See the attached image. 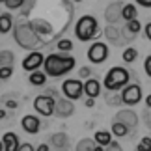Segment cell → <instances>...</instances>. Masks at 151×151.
Listing matches in <instances>:
<instances>
[{
    "mask_svg": "<svg viewBox=\"0 0 151 151\" xmlns=\"http://www.w3.org/2000/svg\"><path fill=\"white\" fill-rule=\"evenodd\" d=\"M93 142H95V146L104 149L110 142H112V134H110V131H97L95 136H93Z\"/></svg>",
    "mask_w": 151,
    "mask_h": 151,
    "instance_id": "14",
    "label": "cell"
},
{
    "mask_svg": "<svg viewBox=\"0 0 151 151\" xmlns=\"http://www.w3.org/2000/svg\"><path fill=\"white\" fill-rule=\"evenodd\" d=\"M138 6H144V8H151V0H136Z\"/></svg>",
    "mask_w": 151,
    "mask_h": 151,
    "instance_id": "32",
    "label": "cell"
},
{
    "mask_svg": "<svg viewBox=\"0 0 151 151\" xmlns=\"http://www.w3.org/2000/svg\"><path fill=\"white\" fill-rule=\"evenodd\" d=\"M21 127L24 129V132H28V134H37L39 129H41V121H39L37 116L28 114V116H24V118H22Z\"/></svg>",
    "mask_w": 151,
    "mask_h": 151,
    "instance_id": "9",
    "label": "cell"
},
{
    "mask_svg": "<svg viewBox=\"0 0 151 151\" xmlns=\"http://www.w3.org/2000/svg\"><path fill=\"white\" fill-rule=\"evenodd\" d=\"M77 65L73 56H62V54H49L43 60V73L47 77H63Z\"/></svg>",
    "mask_w": 151,
    "mask_h": 151,
    "instance_id": "1",
    "label": "cell"
},
{
    "mask_svg": "<svg viewBox=\"0 0 151 151\" xmlns=\"http://www.w3.org/2000/svg\"><path fill=\"white\" fill-rule=\"evenodd\" d=\"M0 2H6V0H0Z\"/></svg>",
    "mask_w": 151,
    "mask_h": 151,
    "instance_id": "42",
    "label": "cell"
},
{
    "mask_svg": "<svg viewBox=\"0 0 151 151\" xmlns=\"http://www.w3.org/2000/svg\"><path fill=\"white\" fill-rule=\"evenodd\" d=\"M19 151H36V147H34L32 146V144H21V146H19Z\"/></svg>",
    "mask_w": 151,
    "mask_h": 151,
    "instance_id": "30",
    "label": "cell"
},
{
    "mask_svg": "<svg viewBox=\"0 0 151 151\" xmlns=\"http://www.w3.org/2000/svg\"><path fill=\"white\" fill-rule=\"evenodd\" d=\"M140 22H138L136 19H132V21H127V30H129L131 34H132V37H134V34H138L140 32Z\"/></svg>",
    "mask_w": 151,
    "mask_h": 151,
    "instance_id": "24",
    "label": "cell"
},
{
    "mask_svg": "<svg viewBox=\"0 0 151 151\" xmlns=\"http://www.w3.org/2000/svg\"><path fill=\"white\" fill-rule=\"evenodd\" d=\"M99 32V24L93 15H82L75 24V36L78 41H91L97 37Z\"/></svg>",
    "mask_w": 151,
    "mask_h": 151,
    "instance_id": "2",
    "label": "cell"
},
{
    "mask_svg": "<svg viewBox=\"0 0 151 151\" xmlns=\"http://www.w3.org/2000/svg\"><path fill=\"white\" fill-rule=\"evenodd\" d=\"M116 121L121 125H125L127 129H134L136 123H138V118H136V114L132 112V110H119L118 114H116Z\"/></svg>",
    "mask_w": 151,
    "mask_h": 151,
    "instance_id": "11",
    "label": "cell"
},
{
    "mask_svg": "<svg viewBox=\"0 0 151 151\" xmlns=\"http://www.w3.org/2000/svg\"><path fill=\"white\" fill-rule=\"evenodd\" d=\"M2 144H4V151H19V136L15 132H6L2 136Z\"/></svg>",
    "mask_w": 151,
    "mask_h": 151,
    "instance_id": "13",
    "label": "cell"
},
{
    "mask_svg": "<svg viewBox=\"0 0 151 151\" xmlns=\"http://www.w3.org/2000/svg\"><path fill=\"white\" fill-rule=\"evenodd\" d=\"M13 26V17L9 13H2L0 15V34H8Z\"/></svg>",
    "mask_w": 151,
    "mask_h": 151,
    "instance_id": "15",
    "label": "cell"
},
{
    "mask_svg": "<svg viewBox=\"0 0 151 151\" xmlns=\"http://www.w3.org/2000/svg\"><path fill=\"white\" fill-rule=\"evenodd\" d=\"M28 80H30V84L32 86H43L45 82H47V75H45L43 71H34L30 73V77H28Z\"/></svg>",
    "mask_w": 151,
    "mask_h": 151,
    "instance_id": "17",
    "label": "cell"
},
{
    "mask_svg": "<svg viewBox=\"0 0 151 151\" xmlns=\"http://www.w3.org/2000/svg\"><path fill=\"white\" fill-rule=\"evenodd\" d=\"M144 71H146V75L151 78V54L146 58V60H144Z\"/></svg>",
    "mask_w": 151,
    "mask_h": 151,
    "instance_id": "28",
    "label": "cell"
},
{
    "mask_svg": "<svg viewBox=\"0 0 151 151\" xmlns=\"http://www.w3.org/2000/svg\"><path fill=\"white\" fill-rule=\"evenodd\" d=\"M82 93L88 95V99H97L101 95V82L95 78H88L82 82Z\"/></svg>",
    "mask_w": 151,
    "mask_h": 151,
    "instance_id": "10",
    "label": "cell"
},
{
    "mask_svg": "<svg viewBox=\"0 0 151 151\" xmlns=\"http://www.w3.org/2000/svg\"><path fill=\"white\" fill-rule=\"evenodd\" d=\"M144 34H146V37L151 41V22H147V24H146V28H144Z\"/></svg>",
    "mask_w": 151,
    "mask_h": 151,
    "instance_id": "31",
    "label": "cell"
},
{
    "mask_svg": "<svg viewBox=\"0 0 151 151\" xmlns=\"http://www.w3.org/2000/svg\"><path fill=\"white\" fill-rule=\"evenodd\" d=\"M127 132H129V129H127L125 125H121V123H118V121H114L112 123V129H110V134L112 136H125Z\"/></svg>",
    "mask_w": 151,
    "mask_h": 151,
    "instance_id": "19",
    "label": "cell"
},
{
    "mask_svg": "<svg viewBox=\"0 0 151 151\" xmlns=\"http://www.w3.org/2000/svg\"><path fill=\"white\" fill-rule=\"evenodd\" d=\"M136 15H138L136 6H132V4H123V8H121V17H123L125 21L136 19Z\"/></svg>",
    "mask_w": 151,
    "mask_h": 151,
    "instance_id": "16",
    "label": "cell"
},
{
    "mask_svg": "<svg viewBox=\"0 0 151 151\" xmlns=\"http://www.w3.org/2000/svg\"><path fill=\"white\" fill-rule=\"evenodd\" d=\"M136 151H151V138L149 136H144L136 146Z\"/></svg>",
    "mask_w": 151,
    "mask_h": 151,
    "instance_id": "23",
    "label": "cell"
},
{
    "mask_svg": "<svg viewBox=\"0 0 151 151\" xmlns=\"http://www.w3.org/2000/svg\"><path fill=\"white\" fill-rule=\"evenodd\" d=\"M50 142H52V146L63 149V147H67V134L65 132H56V134H52Z\"/></svg>",
    "mask_w": 151,
    "mask_h": 151,
    "instance_id": "18",
    "label": "cell"
},
{
    "mask_svg": "<svg viewBox=\"0 0 151 151\" xmlns=\"http://www.w3.org/2000/svg\"><path fill=\"white\" fill-rule=\"evenodd\" d=\"M0 151H4V144H2V140H0Z\"/></svg>",
    "mask_w": 151,
    "mask_h": 151,
    "instance_id": "40",
    "label": "cell"
},
{
    "mask_svg": "<svg viewBox=\"0 0 151 151\" xmlns=\"http://www.w3.org/2000/svg\"><path fill=\"white\" fill-rule=\"evenodd\" d=\"M106 58H108V47H106V43L95 41L88 49V60L91 63H103V62H106Z\"/></svg>",
    "mask_w": 151,
    "mask_h": 151,
    "instance_id": "7",
    "label": "cell"
},
{
    "mask_svg": "<svg viewBox=\"0 0 151 151\" xmlns=\"http://www.w3.org/2000/svg\"><path fill=\"white\" fill-rule=\"evenodd\" d=\"M123 104L127 106H134L142 101V88L140 84H127L123 91H121V99H119Z\"/></svg>",
    "mask_w": 151,
    "mask_h": 151,
    "instance_id": "4",
    "label": "cell"
},
{
    "mask_svg": "<svg viewBox=\"0 0 151 151\" xmlns=\"http://www.w3.org/2000/svg\"><path fill=\"white\" fill-rule=\"evenodd\" d=\"M136 58H138V50H136V49L129 47V49L123 50V62H125V63H132Z\"/></svg>",
    "mask_w": 151,
    "mask_h": 151,
    "instance_id": "22",
    "label": "cell"
},
{
    "mask_svg": "<svg viewBox=\"0 0 151 151\" xmlns=\"http://www.w3.org/2000/svg\"><path fill=\"white\" fill-rule=\"evenodd\" d=\"M146 104H147V108H151V95L146 97Z\"/></svg>",
    "mask_w": 151,
    "mask_h": 151,
    "instance_id": "37",
    "label": "cell"
},
{
    "mask_svg": "<svg viewBox=\"0 0 151 151\" xmlns=\"http://www.w3.org/2000/svg\"><path fill=\"white\" fill-rule=\"evenodd\" d=\"M6 8L8 9H19L22 4H24V0H6Z\"/></svg>",
    "mask_w": 151,
    "mask_h": 151,
    "instance_id": "27",
    "label": "cell"
},
{
    "mask_svg": "<svg viewBox=\"0 0 151 151\" xmlns=\"http://www.w3.org/2000/svg\"><path fill=\"white\" fill-rule=\"evenodd\" d=\"M13 75V65H6V67H0V80H6Z\"/></svg>",
    "mask_w": 151,
    "mask_h": 151,
    "instance_id": "25",
    "label": "cell"
},
{
    "mask_svg": "<svg viewBox=\"0 0 151 151\" xmlns=\"http://www.w3.org/2000/svg\"><path fill=\"white\" fill-rule=\"evenodd\" d=\"M6 65H13V54L9 50L0 52V67H6Z\"/></svg>",
    "mask_w": 151,
    "mask_h": 151,
    "instance_id": "21",
    "label": "cell"
},
{
    "mask_svg": "<svg viewBox=\"0 0 151 151\" xmlns=\"http://www.w3.org/2000/svg\"><path fill=\"white\" fill-rule=\"evenodd\" d=\"M93 149H95V142L90 140V138H84V140H80L78 146H77V151H93Z\"/></svg>",
    "mask_w": 151,
    "mask_h": 151,
    "instance_id": "20",
    "label": "cell"
},
{
    "mask_svg": "<svg viewBox=\"0 0 151 151\" xmlns=\"http://www.w3.org/2000/svg\"><path fill=\"white\" fill-rule=\"evenodd\" d=\"M91 71H90V67H82L80 69V77H90Z\"/></svg>",
    "mask_w": 151,
    "mask_h": 151,
    "instance_id": "33",
    "label": "cell"
},
{
    "mask_svg": "<svg viewBox=\"0 0 151 151\" xmlns=\"http://www.w3.org/2000/svg\"><path fill=\"white\" fill-rule=\"evenodd\" d=\"M6 118V110H0V119H4Z\"/></svg>",
    "mask_w": 151,
    "mask_h": 151,
    "instance_id": "38",
    "label": "cell"
},
{
    "mask_svg": "<svg viewBox=\"0 0 151 151\" xmlns=\"http://www.w3.org/2000/svg\"><path fill=\"white\" fill-rule=\"evenodd\" d=\"M43 60L45 58H43V54L39 50H32L30 54L22 60V69L28 71V73H34V71H37V69L43 65Z\"/></svg>",
    "mask_w": 151,
    "mask_h": 151,
    "instance_id": "8",
    "label": "cell"
},
{
    "mask_svg": "<svg viewBox=\"0 0 151 151\" xmlns=\"http://www.w3.org/2000/svg\"><path fill=\"white\" fill-rule=\"evenodd\" d=\"M93 104H95V99H86V106L88 108H91Z\"/></svg>",
    "mask_w": 151,
    "mask_h": 151,
    "instance_id": "36",
    "label": "cell"
},
{
    "mask_svg": "<svg viewBox=\"0 0 151 151\" xmlns=\"http://www.w3.org/2000/svg\"><path fill=\"white\" fill-rule=\"evenodd\" d=\"M104 151H123V149H121V146H119L118 142H114V140H112L106 147H104Z\"/></svg>",
    "mask_w": 151,
    "mask_h": 151,
    "instance_id": "29",
    "label": "cell"
},
{
    "mask_svg": "<svg viewBox=\"0 0 151 151\" xmlns=\"http://www.w3.org/2000/svg\"><path fill=\"white\" fill-rule=\"evenodd\" d=\"M93 151H104V149H103V147H99V146H95V149H93Z\"/></svg>",
    "mask_w": 151,
    "mask_h": 151,
    "instance_id": "39",
    "label": "cell"
},
{
    "mask_svg": "<svg viewBox=\"0 0 151 151\" xmlns=\"http://www.w3.org/2000/svg\"><path fill=\"white\" fill-rule=\"evenodd\" d=\"M73 112H75V108H73L71 101L62 99V101L54 103V114L58 116V118H67V116H71Z\"/></svg>",
    "mask_w": 151,
    "mask_h": 151,
    "instance_id": "12",
    "label": "cell"
},
{
    "mask_svg": "<svg viewBox=\"0 0 151 151\" xmlns=\"http://www.w3.org/2000/svg\"><path fill=\"white\" fill-rule=\"evenodd\" d=\"M6 106H8V108H17V101H8Z\"/></svg>",
    "mask_w": 151,
    "mask_h": 151,
    "instance_id": "35",
    "label": "cell"
},
{
    "mask_svg": "<svg viewBox=\"0 0 151 151\" xmlns=\"http://www.w3.org/2000/svg\"><path fill=\"white\" fill-rule=\"evenodd\" d=\"M129 80H131L129 71H127L125 67H121V65H116L106 73V77L103 80V86L108 91H118V90H123L125 86L129 84Z\"/></svg>",
    "mask_w": 151,
    "mask_h": 151,
    "instance_id": "3",
    "label": "cell"
},
{
    "mask_svg": "<svg viewBox=\"0 0 151 151\" xmlns=\"http://www.w3.org/2000/svg\"><path fill=\"white\" fill-rule=\"evenodd\" d=\"M36 151H49V146L47 144H39V146L36 147Z\"/></svg>",
    "mask_w": 151,
    "mask_h": 151,
    "instance_id": "34",
    "label": "cell"
},
{
    "mask_svg": "<svg viewBox=\"0 0 151 151\" xmlns=\"http://www.w3.org/2000/svg\"><path fill=\"white\" fill-rule=\"evenodd\" d=\"M54 97L50 95H37L36 99H34V110L43 116V118H49V116L54 114Z\"/></svg>",
    "mask_w": 151,
    "mask_h": 151,
    "instance_id": "6",
    "label": "cell"
},
{
    "mask_svg": "<svg viewBox=\"0 0 151 151\" xmlns=\"http://www.w3.org/2000/svg\"><path fill=\"white\" fill-rule=\"evenodd\" d=\"M62 93L65 95L67 101H78L82 97V82L80 80H75V78H67L63 80L62 84Z\"/></svg>",
    "mask_w": 151,
    "mask_h": 151,
    "instance_id": "5",
    "label": "cell"
},
{
    "mask_svg": "<svg viewBox=\"0 0 151 151\" xmlns=\"http://www.w3.org/2000/svg\"><path fill=\"white\" fill-rule=\"evenodd\" d=\"M73 2H82V0H73Z\"/></svg>",
    "mask_w": 151,
    "mask_h": 151,
    "instance_id": "41",
    "label": "cell"
},
{
    "mask_svg": "<svg viewBox=\"0 0 151 151\" xmlns=\"http://www.w3.org/2000/svg\"><path fill=\"white\" fill-rule=\"evenodd\" d=\"M71 49H73V41H69V39H60V41H58V50L67 52Z\"/></svg>",
    "mask_w": 151,
    "mask_h": 151,
    "instance_id": "26",
    "label": "cell"
}]
</instances>
